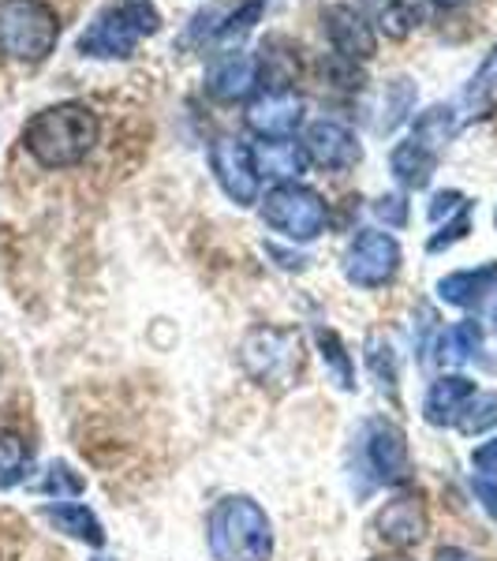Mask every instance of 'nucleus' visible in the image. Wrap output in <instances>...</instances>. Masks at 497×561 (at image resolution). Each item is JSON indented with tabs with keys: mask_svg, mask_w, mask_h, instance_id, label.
<instances>
[{
	"mask_svg": "<svg viewBox=\"0 0 497 561\" xmlns=\"http://www.w3.org/2000/svg\"><path fill=\"white\" fill-rule=\"evenodd\" d=\"M490 427H497V393L486 389V393H475L472 401L464 404V412H460V420H456V431L483 434Z\"/></svg>",
	"mask_w": 497,
	"mask_h": 561,
	"instance_id": "obj_28",
	"label": "nucleus"
},
{
	"mask_svg": "<svg viewBox=\"0 0 497 561\" xmlns=\"http://www.w3.org/2000/svg\"><path fill=\"white\" fill-rule=\"evenodd\" d=\"M367 4V20L370 26L385 34V38H408V34L419 26V4L415 0H363Z\"/></svg>",
	"mask_w": 497,
	"mask_h": 561,
	"instance_id": "obj_19",
	"label": "nucleus"
},
{
	"mask_svg": "<svg viewBox=\"0 0 497 561\" xmlns=\"http://www.w3.org/2000/svg\"><path fill=\"white\" fill-rule=\"evenodd\" d=\"M460 128V116L453 105H430L427 113L415 116L412 124V139L423 142V147H430L434 153H441L453 142V135Z\"/></svg>",
	"mask_w": 497,
	"mask_h": 561,
	"instance_id": "obj_21",
	"label": "nucleus"
},
{
	"mask_svg": "<svg viewBox=\"0 0 497 561\" xmlns=\"http://www.w3.org/2000/svg\"><path fill=\"white\" fill-rule=\"evenodd\" d=\"M494 288H497V262H486V266H475V270H456V274H446L438 280L441 304H453V307L483 304Z\"/></svg>",
	"mask_w": 497,
	"mask_h": 561,
	"instance_id": "obj_16",
	"label": "nucleus"
},
{
	"mask_svg": "<svg viewBox=\"0 0 497 561\" xmlns=\"http://www.w3.org/2000/svg\"><path fill=\"white\" fill-rule=\"evenodd\" d=\"M161 31V15L153 8V0H120L108 4L94 20L86 23V31L79 34V53L94 60H124L139 49L142 38Z\"/></svg>",
	"mask_w": 497,
	"mask_h": 561,
	"instance_id": "obj_3",
	"label": "nucleus"
},
{
	"mask_svg": "<svg viewBox=\"0 0 497 561\" xmlns=\"http://www.w3.org/2000/svg\"><path fill=\"white\" fill-rule=\"evenodd\" d=\"M45 520L57 524V531H65V536L86 542V547H102L105 542V528L97 524L94 513L86 510V505H45Z\"/></svg>",
	"mask_w": 497,
	"mask_h": 561,
	"instance_id": "obj_20",
	"label": "nucleus"
},
{
	"mask_svg": "<svg viewBox=\"0 0 497 561\" xmlns=\"http://www.w3.org/2000/svg\"><path fill=\"white\" fill-rule=\"evenodd\" d=\"M60 42V20L45 0H0V53L20 65H42Z\"/></svg>",
	"mask_w": 497,
	"mask_h": 561,
	"instance_id": "obj_4",
	"label": "nucleus"
},
{
	"mask_svg": "<svg viewBox=\"0 0 497 561\" xmlns=\"http://www.w3.org/2000/svg\"><path fill=\"white\" fill-rule=\"evenodd\" d=\"M262 221L292 243H311L314 237L325 232L330 210H325V198L319 192H311V187L300 184V180H292V184H274L266 192Z\"/></svg>",
	"mask_w": 497,
	"mask_h": 561,
	"instance_id": "obj_6",
	"label": "nucleus"
},
{
	"mask_svg": "<svg viewBox=\"0 0 497 561\" xmlns=\"http://www.w3.org/2000/svg\"><path fill=\"white\" fill-rule=\"evenodd\" d=\"M367 465L374 468V476L382 483H404L412 472L408 460V442L404 431L390 420H374L367 427Z\"/></svg>",
	"mask_w": 497,
	"mask_h": 561,
	"instance_id": "obj_12",
	"label": "nucleus"
},
{
	"mask_svg": "<svg viewBox=\"0 0 497 561\" xmlns=\"http://www.w3.org/2000/svg\"><path fill=\"white\" fill-rule=\"evenodd\" d=\"M206 539L217 561H269L274 554V528L255 497H221L206 520Z\"/></svg>",
	"mask_w": 497,
	"mask_h": 561,
	"instance_id": "obj_2",
	"label": "nucleus"
},
{
	"mask_svg": "<svg viewBox=\"0 0 497 561\" xmlns=\"http://www.w3.org/2000/svg\"><path fill=\"white\" fill-rule=\"evenodd\" d=\"M269 0H243L236 12L221 15V23H217V34H213V45H236L247 38L251 31H255V23L262 20V12H266Z\"/></svg>",
	"mask_w": 497,
	"mask_h": 561,
	"instance_id": "obj_25",
	"label": "nucleus"
},
{
	"mask_svg": "<svg viewBox=\"0 0 497 561\" xmlns=\"http://www.w3.org/2000/svg\"><path fill=\"white\" fill-rule=\"evenodd\" d=\"M401 270V243L390 232L363 229L351 240L348 255H345V277L359 288H382L390 285Z\"/></svg>",
	"mask_w": 497,
	"mask_h": 561,
	"instance_id": "obj_7",
	"label": "nucleus"
},
{
	"mask_svg": "<svg viewBox=\"0 0 497 561\" xmlns=\"http://www.w3.org/2000/svg\"><path fill=\"white\" fill-rule=\"evenodd\" d=\"M430 4H438V8H446V12H449V8H460L464 0H430Z\"/></svg>",
	"mask_w": 497,
	"mask_h": 561,
	"instance_id": "obj_37",
	"label": "nucleus"
},
{
	"mask_svg": "<svg viewBox=\"0 0 497 561\" xmlns=\"http://www.w3.org/2000/svg\"><path fill=\"white\" fill-rule=\"evenodd\" d=\"M472 465L478 468V472H497V438L475 449V454H472Z\"/></svg>",
	"mask_w": 497,
	"mask_h": 561,
	"instance_id": "obj_35",
	"label": "nucleus"
},
{
	"mask_svg": "<svg viewBox=\"0 0 497 561\" xmlns=\"http://www.w3.org/2000/svg\"><path fill=\"white\" fill-rule=\"evenodd\" d=\"M464 195L460 192H438L434 195V203H430V221H441V217H449V214H460L464 210Z\"/></svg>",
	"mask_w": 497,
	"mask_h": 561,
	"instance_id": "obj_33",
	"label": "nucleus"
},
{
	"mask_svg": "<svg viewBox=\"0 0 497 561\" xmlns=\"http://www.w3.org/2000/svg\"><path fill=\"white\" fill-rule=\"evenodd\" d=\"M322 26H325V38H330L337 57L356 60V65H363V60L374 57L378 34H374V26H370V20L359 12V8L330 4L322 12Z\"/></svg>",
	"mask_w": 497,
	"mask_h": 561,
	"instance_id": "obj_11",
	"label": "nucleus"
},
{
	"mask_svg": "<svg viewBox=\"0 0 497 561\" xmlns=\"http://www.w3.org/2000/svg\"><path fill=\"white\" fill-rule=\"evenodd\" d=\"M374 561H412V558H374Z\"/></svg>",
	"mask_w": 497,
	"mask_h": 561,
	"instance_id": "obj_38",
	"label": "nucleus"
},
{
	"mask_svg": "<svg viewBox=\"0 0 497 561\" xmlns=\"http://www.w3.org/2000/svg\"><path fill=\"white\" fill-rule=\"evenodd\" d=\"M240 364L258 386L285 389V386H292L303 370V337L296 330H274V325L251 330L247 337H243Z\"/></svg>",
	"mask_w": 497,
	"mask_h": 561,
	"instance_id": "obj_5",
	"label": "nucleus"
},
{
	"mask_svg": "<svg viewBox=\"0 0 497 561\" xmlns=\"http://www.w3.org/2000/svg\"><path fill=\"white\" fill-rule=\"evenodd\" d=\"M258 87V57H251V53H224V57H217L210 71H206V94L213 98V102H243V98H251V90Z\"/></svg>",
	"mask_w": 497,
	"mask_h": 561,
	"instance_id": "obj_13",
	"label": "nucleus"
},
{
	"mask_svg": "<svg viewBox=\"0 0 497 561\" xmlns=\"http://www.w3.org/2000/svg\"><path fill=\"white\" fill-rule=\"evenodd\" d=\"M255 165H258V176H269V180H277V184H292L307 169V150H303V142H292V139H266V147L255 150Z\"/></svg>",
	"mask_w": 497,
	"mask_h": 561,
	"instance_id": "obj_18",
	"label": "nucleus"
},
{
	"mask_svg": "<svg viewBox=\"0 0 497 561\" xmlns=\"http://www.w3.org/2000/svg\"><path fill=\"white\" fill-rule=\"evenodd\" d=\"M42 491H45V494H57V497H65V494H83V479L71 472L68 465H53L49 472H45V479H42Z\"/></svg>",
	"mask_w": 497,
	"mask_h": 561,
	"instance_id": "obj_30",
	"label": "nucleus"
},
{
	"mask_svg": "<svg viewBox=\"0 0 497 561\" xmlns=\"http://www.w3.org/2000/svg\"><path fill=\"white\" fill-rule=\"evenodd\" d=\"M478 348H483V325L472 319L449 325L438 337V359L449 367H460V364H467V359H475Z\"/></svg>",
	"mask_w": 497,
	"mask_h": 561,
	"instance_id": "obj_24",
	"label": "nucleus"
},
{
	"mask_svg": "<svg viewBox=\"0 0 497 561\" xmlns=\"http://www.w3.org/2000/svg\"><path fill=\"white\" fill-rule=\"evenodd\" d=\"M296 76H300V60H296V49H285L281 38L266 42L258 57V83L266 90H296Z\"/></svg>",
	"mask_w": 497,
	"mask_h": 561,
	"instance_id": "obj_22",
	"label": "nucleus"
},
{
	"mask_svg": "<svg viewBox=\"0 0 497 561\" xmlns=\"http://www.w3.org/2000/svg\"><path fill=\"white\" fill-rule=\"evenodd\" d=\"M497 98V45L486 53V60L478 65V71L472 76V83L464 90V108L467 113H483Z\"/></svg>",
	"mask_w": 497,
	"mask_h": 561,
	"instance_id": "obj_26",
	"label": "nucleus"
},
{
	"mask_svg": "<svg viewBox=\"0 0 497 561\" xmlns=\"http://www.w3.org/2000/svg\"><path fill=\"white\" fill-rule=\"evenodd\" d=\"M97 135L102 124L94 108L86 102H60L23 124V150L45 169H68L97 147Z\"/></svg>",
	"mask_w": 497,
	"mask_h": 561,
	"instance_id": "obj_1",
	"label": "nucleus"
},
{
	"mask_svg": "<svg viewBox=\"0 0 497 561\" xmlns=\"http://www.w3.org/2000/svg\"><path fill=\"white\" fill-rule=\"evenodd\" d=\"M472 491H475L478 502H483V510L497 520V479L478 476V479H472Z\"/></svg>",
	"mask_w": 497,
	"mask_h": 561,
	"instance_id": "obj_34",
	"label": "nucleus"
},
{
	"mask_svg": "<svg viewBox=\"0 0 497 561\" xmlns=\"http://www.w3.org/2000/svg\"><path fill=\"white\" fill-rule=\"evenodd\" d=\"M307 161H314L325 173H348L351 165H359L363 147H359L356 131L340 121H314L303 135Z\"/></svg>",
	"mask_w": 497,
	"mask_h": 561,
	"instance_id": "obj_10",
	"label": "nucleus"
},
{
	"mask_svg": "<svg viewBox=\"0 0 497 561\" xmlns=\"http://www.w3.org/2000/svg\"><path fill=\"white\" fill-rule=\"evenodd\" d=\"M26 460H31V449L20 434H0V491L15 486L26 472Z\"/></svg>",
	"mask_w": 497,
	"mask_h": 561,
	"instance_id": "obj_27",
	"label": "nucleus"
},
{
	"mask_svg": "<svg viewBox=\"0 0 497 561\" xmlns=\"http://www.w3.org/2000/svg\"><path fill=\"white\" fill-rule=\"evenodd\" d=\"M303 113H307V102L296 90H262L255 102L247 105L243 121H247V128L255 131L262 142L292 139L303 124Z\"/></svg>",
	"mask_w": 497,
	"mask_h": 561,
	"instance_id": "obj_9",
	"label": "nucleus"
},
{
	"mask_svg": "<svg viewBox=\"0 0 497 561\" xmlns=\"http://www.w3.org/2000/svg\"><path fill=\"white\" fill-rule=\"evenodd\" d=\"M467 229H472V210H460L453 221L446 225V229L438 232V237H430V243H427V251H446L449 243H456V240H464L467 237Z\"/></svg>",
	"mask_w": 497,
	"mask_h": 561,
	"instance_id": "obj_31",
	"label": "nucleus"
},
{
	"mask_svg": "<svg viewBox=\"0 0 497 561\" xmlns=\"http://www.w3.org/2000/svg\"><path fill=\"white\" fill-rule=\"evenodd\" d=\"M319 348H322L325 364L337 370V382L345 386V389L356 386V375H351V359H348V352H345V345H340L337 333H333V330H319Z\"/></svg>",
	"mask_w": 497,
	"mask_h": 561,
	"instance_id": "obj_29",
	"label": "nucleus"
},
{
	"mask_svg": "<svg viewBox=\"0 0 497 561\" xmlns=\"http://www.w3.org/2000/svg\"><path fill=\"white\" fill-rule=\"evenodd\" d=\"M478 393L472 378L464 375H441L438 382L430 386L427 393V404H423V412H427V423L434 427H456L460 412H464V404L472 401Z\"/></svg>",
	"mask_w": 497,
	"mask_h": 561,
	"instance_id": "obj_15",
	"label": "nucleus"
},
{
	"mask_svg": "<svg viewBox=\"0 0 497 561\" xmlns=\"http://www.w3.org/2000/svg\"><path fill=\"white\" fill-rule=\"evenodd\" d=\"M438 158H441V153H434L430 147H423V142H415L412 135H408V139L396 142V147H393L390 169H393V176L401 180L404 187L419 192V187L430 184L434 169H438Z\"/></svg>",
	"mask_w": 497,
	"mask_h": 561,
	"instance_id": "obj_17",
	"label": "nucleus"
},
{
	"mask_svg": "<svg viewBox=\"0 0 497 561\" xmlns=\"http://www.w3.org/2000/svg\"><path fill=\"white\" fill-rule=\"evenodd\" d=\"M374 210H378L382 221H390V225H404V221H408V203H404V195H382Z\"/></svg>",
	"mask_w": 497,
	"mask_h": 561,
	"instance_id": "obj_32",
	"label": "nucleus"
},
{
	"mask_svg": "<svg viewBox=\"0 0 497 561\" xmlns=\"http://www.w3.org/2000/svg\"><path fill=\"white\" fill-rule=\"evenodd\" d=\"M374 531L390 547H415V542L427 536V510H423V502L415 494L393 497L374 517Z\"/></svg>",
	"mask_w": 497,
	"mask_h": 561,
	"instance_id": "obj_14",
	"label": "nucleus"
},
{
	"mask_svg": "<svg viewBox=\"0 0 497 561\" xmlns=\"http://www.w3.org/2000/svg\"><path fill=\"white\" fill-rule=\"evenodd\" d=\"M210 169L217 184H221V192L236 206L258 203L262 176L255 165V147H247L243 139H232V135H221V139L210 142Z\"/></svg>",
	"mask_w": 497,
	"mask_h": 561,
	"instance_id": "obj_8",
	"label": "nucleus"
},
{
	"mask_svg": "<svg viewBox=\"0 0 497 561\" xmlns=\"http://www.w3.org/2000/svg\"><path fill=\"white\" fill-rule=\"evenodd\" d=\"M412 105H415V83L412 79H390L382 90V98H378V108H374V131H393L396 124H404L408 121V113H412Z\"/></svg>",
	"mask_w": 497,
	"mask_h": 561,
	"instance_id": "obj_23",
	"label": "nucleus"
},
{
	"mask_svg": "<svg viewBox=\"0 0 497 561\" xmlns=\"http://www.w3.org/2000/svg\"><path fill=\"white\" fill-rule=\"evenodd\" d=\"M434 561H478V558L467 554V550H460V547H441L438 554H434Z\"/></svg>",
	"mask_w": 497,
	"mask_h": 561,
	"instance_id": "obj_36",
	"label": "nucleus"
}]
</instances>
